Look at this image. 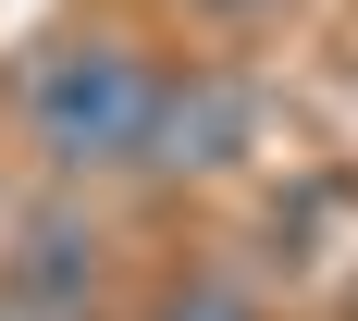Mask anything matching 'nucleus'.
Here are the masks:
<instances>
[{
    "instance_id": "obj_4",
    "label": "nucleus",
    "mask_w": 358,
    "mask_h": 321,
    "mask_svg": "<svg viewBox=\"0 0 358 321\" xmlns=\"http://www.w3.org/2000/svg\"><path fill=\"white\" fill-rule=\"evenodd\" d=\"M136 321H259V297L235 285V272H210V259H198V272H173V285L148 297Z\"/></svg>"
},
{
    "instance_id": "obj_2",
    "label": "nucleus",
    "mask_w": 358,
    "mask_h": 321,
    "mask_svg": "<svg viewBox=\"0 0 358 321\" xmlns=\"http://www.w3.org/2000/svg\"><path fill=\"white\" fill-rule=\"evenodd\" d=\"M0 309L13 321H99L111 309V222L74 185H37L0 222Z\"/></svg>"
},
{
    "instance_id": "obj_6",
    "label": "nucleus",
    "mask_w": 358,
    "mask_h": 321,
    "mask_svg": "<svg viewBox=\"0 0 358 321\" xmlns=\"http://www.w3.org/2000/svg\"><path fill=\"white\" fill-rule=\"evenodd\" d=\"M0 321H13V309H0Z\"/></svg>"
},
{
    "instance_id": "obj_1",
    "label": "nucleus",
    "mask_w": 358,
    "mask_h": 321,
    "mask_svg": "<svg viewBox=\"0 0 358 321\" xmlns=\"http://www.w3.org/2000/svg\"><path fill=\"white\" fill-rule=\"evenodd\" d=\"M161 99H173V62L124 25H50L25 37L13 62V148L37 161V185H111V173H148L161 148Z\"/></svg>"
},
{
    "instance_id": "obj_3",
    "label": "nucleus",
    "mask_w": 358,
    "mask_h": 321,
    "mask_svg": "<svg viewBox=\"0 0 358 321\" xmlns=\"http://www.w3.org/2000/svg\"><path fill=\"white\" fill-rule=\"evenodd\" d=\"M259 136V87L222 62H173V99H161V148H148V173L161 185H198V173H235Z\"/></svg>"
},
{
    "instance_id": "obj_5",
    "label": "nucleus",
    "mask_w": 358,
    "mask_h": 321,
    "mask_svg": "<svg viewBox=\"0 0 358 321\" xmlns=\"http://www.w3.org/2000/svg\"><path fill=\"white\" fill-rule=\"evenodd\" d=\"M173 13H198V25H259V13H285V0H173Z\"/></svg>"
}]
</instances>
